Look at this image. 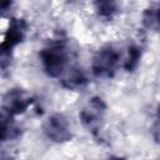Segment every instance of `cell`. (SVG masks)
Listing matches in <instances>:
<instances>
[{
    "instance_id": "obj_3",
    "label": "cell",
    "mask_w": 160,
    "mask_h": 160,
    "mask_svg": "<svg viewBox=\"0 0 160 160\" xmlns=\"http://www.w3.org/2000/svg\"><path fill=\"white\" fill-rule=\"evenodd\" d=\"M105 112H106V105L104 100L99 96H94L89 99V101L81 109L79 116H80L81 124L89 131L96 132L101 128Z\"/></svg>"
},
{
    "instance_id": "obj_9",
    "label": "cell",
    "mask_w": 160,
    "mask_h": 160,
    "mask_svg": "<svg viewBox=\"0 0 160 160\" xmlns=\"http://www.w3.org/2000/svg\"><path fill=\"white\" fill-rule=\"evenodd\" d=\"M141 59V48L138 45H130L128 48V54L124 60V68L128 71H134Z\"/></svg>"
},
{
    "instance_id": "obj_7",
    "label": "cell",
    "mask_w": 160,
    "mask_h": 160,
    "mask_svg": "<svg viewBox=\"0 0 160 160\" xmlns=\"http://www.w3.org/2000/svg\"><path fill=\"white\" fill-rule=\"evenodd\" d=\"M61 82L64 88L75 90V89L82 88L88 82V78L80 68H70L68 71L64 72Z\"/></svg>"
},
{
    "instance_id": "obj_4",
    "label": "cell",
    "mask_w": 160,
    "mask_h": 160,
    "mask_svg": "<svg viewBox=\"0 0 160 160\" xmlns=\"http://www.w3.org/2000/svg\"><path fill=\"white\" fill-rule=\"evenodd\" d=\"M42 131L46 138L54 142H66L72 138L70 124L68 119L60 112L51 114L46 118L42 124Z\"/></svg>"
},
{
    "instance_id": "obj_12",
    "label": "cell",
    "mask_w": 160,
    "mask_h": 160,
    "mask_svg": "<svg viewBox=\"0 0 160 160\" xmlns=\"http://www.w3.org/2000/svg\"><path fill=\"white\" fill-rule=\"evenodd\" d=\"M158 115H159V119H160V105H159V108H158Z\"/></svg>"
},
{
    "instance_id": "obj_8",
    "label": "cell",
    "mask_w": 160,
    "mask_h": 160,
    "mask_svg": "<svg viewBox=\"0 0 160 160\" xmlns=\"http://www.w3.org/2000/svg\"><path fill=\"white\" fill-rule=\"evenodd\" d=\"M142 22L151 30H160V4L154 5L144 11Z\"/></svg>"
},
{
    "instance_id": "obj_10",
    "label": "cell",
    "mask_w": 160,
    "mask_h": 160,
    "mask_svg": "<svg viewBox=\"0 0 160 160\" xmlns=\"http://www.w3.org/2000/svg\"><path fill=\"white\" fill-rule=\"evenodd\" d=\"M95 9L98 14L105 19H111L118 11V6L112 1H98L95 2Z\"/></svg>"
},
{
    "instance_id": "obj_13",
    "label": "cell",
    "mask_w": 160,
    "mask_h": 160,
    "mask_svg": "<svg viewBox=\"0 0 160 160\" xmlns=\"http://www.w3.org/2000/svg\"><path fill=\"white\" fill-rule=\"evenodd\" d=\"M114 160H124V159H120V158H118V159H114Z\"/></svg>"
},
{
    "instance_id": "obj_1",
    "label": "cell",
    "mask_w": 160,
    "mask_h": 160,
    "mask_svg": "<svg viewBox=\"0 0 160 160\" xmlns=\"http://www.w3.org/2000/svg\"><path fill=\"white\" fill-rule=\"evenodd\" d=\"M40 60L44 71L51 78H59L66 71L69 50L66 41L61 38L50 40L40 51Z\"/></svg>"
},
{
    "instance_id": "obj_5",
    "label": "cell",
    "mask_w": 160,
    "mask_h": 160,
    "mask_svg": "<svg viewBox=\"0 0 160 160\" xmlns=\"http://www.w3.org/2000/svg\"><path fill=\"white\" fill-rule=\"evenodd\" d=\"M32 98L30 94L20 88H14L9 90L2 100L4 115L14 118L20 114H24L32 104Z\"/></svg>"
},
{
    "instance_id": "obj_2",
    "label": "cell",
    "mask_w": 160,
    "mask_h": 160,
    "mask_svg": "<svg viewBox=\"0 0 160 160\" xmlns=\"http://www.w3.org/2000/svg\"><path fill=\"white\" fill-rule=\"evenodd\" d=\"M120 64V54L119 51L111 46H104L92 58L91 70L96 78H110L116 71Z\"/></svg>"
},
{
    "instance_id": "obj_6",
    "label": "cell",
    "mask_w": 160,
    "mask_h": 160,
    "mask_svg": "<svg viewBox=\"0 0 160 160\" xmlns=\"http://www.w3.org/2000/svg\"><path fill=\"white\" fill-rule=\"evenodd\" d=\"M26 35V24L22 19H11L5 32L4 40L1 42V55L2 59L10 56V52L22 42Z\"/></svg>"
},
{
    "instance_id": "obj_11",
    "label": "cell",
    "mask_w": 160,
    "mask_h": 160,
    "mask_svg": "<svg viewBox=\"0 0 160 160\" xmlns=\"http://www.w3.org/2000/svg\"><path fill=\"white\" fill-rule=\"evenodd\" d=\"M12 118L2 114V141H8L10 139H15L20 132L19 129L12 124Z\"/></svg>"
}]
</instances>
